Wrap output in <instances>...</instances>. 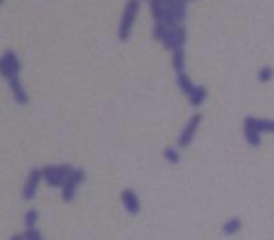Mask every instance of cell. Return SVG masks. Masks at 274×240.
<instances>
[{
	"instance_id": "6da1fadb",
	"label": "cell",
	"mask_w": 274,
	"mask_h": 240,
	"mask_svg": "<svg viewBox=\"0 0 274 240\" xmlns=\"http://www.w3.org/2000/svg\"><path fill=\"white\" fill-rule=\"evenodd\" d=\"M42 171V176L45 177V181L52 185V187H60L61 184L65 185V182L68 181V177L73 174V170L70 166L63 164V166H45Z\"/></svg>"
},
{
	"instance_id": "7a4b0ae2",
	"label": "cell",
	"mask_w": 274,
	"mask_h": 240,
	"mask_svg": "<svg viewBox=\"0 0 274 240\" xmlns=\"http://www.w3.org/2000/svg\"><path fill=\"white\" fill-rule=\"evenodd\" d=\"M40 177H42V171L40 170H33V171L29 173L28 179H26V184L23 187V192H21V195H23L25 200H33V198L36 197Z\"/></svg>"
},
{
	"instance_id": "3957f363",
	"label": "cell",
	"mask_w": 274,
	"mask_h": 240,
	"mask_svg": "<svg viewBox=\"0 0 274 240\" xmlns=\"http://www.w3.org/2000/svg\"><path fill=\"white\" fill-rule=\"evenodd\" d=\"M82 171L81 170H76L73 171V174L68 177V181L65 182V185H63V200L65 202H70L73 195H75V190H76V185L82 181Z\"/></svg>"
},
{
	"instance_id": "277c9868",
	"label": "cell",
	"mask_w": 274,
	"mask_h": 240,
	"mask_svg": "<svg viewBox=\"0 0 274 240\" xmlns=\"http://www.w3.org/2000/svg\"><path fill=\"white\" fill-rule=\"evenodd\" d=\"M8 86L10 89H12L13 92V97L16 100V103H19V105H28V93L25 90V87L21 86V81H19V76H15L13 79L8 81Z\"/></svg>"
},
{
	"instance_id": "5b68a950",
	"label": "cell",
	"mask_w": 274,
	"mask_h": 240,
	"mask_svg": "<svg viewBox=\"0 0 274 240\" xmlns=\"http://www.w3.org/2000/svg\"><path fill=\"white\" fill-rule=\"evenodd\" d=\"M0 75H2L7 81H10V79H13L15 76H18V71H15L4 58H0Z\"/></svg>"
},
{
	"instance_id": "8992f818",
	"label": "cell",
	"mask_w": 274,
	"mask_h": 240,
	"mask_svg": "<svg viewBox=\"0 0 274 240\" xmlns=\"http://www.w3.org/2000/svg\"><path fill=\"white\" fill-rule=\"evenodd\" d=\"M2 58H4L7 63L12 66L15 71H18V73L21 71V63H19V60H18V57H16V54H15L13 50H7Z\"/></svg>"
},
{
	"instance_id": "52a82bcc",
	"label": "cell",
	"mask_w": 274,
	"mask_h": 240,
	"mask_svg": "<svg viewBox=\"0 0 274 240\" xmlns=\"http://www.w3.org/2000/svg\"><path fill=\"white\" fill-rule=\"evenodd\" d=\"M39 219V213L36 210H29L26 214H25V224L28 229H34V224L37 223Z\"/></svg>"
},
{
	"instance_id": "ba28073f",
	"label": "cell",
	"mask_w": 274,
	"mask_h": 240,
	"mask_svg": "<svg viewBox=\"0 0 274 240\" xmlns=\"http://www.w3.org/2000/svg\"><path fill=\"white\" fill-rule=\"evenodd\" d=\"M12 240H23V235H15Z\"/></svg>"
},
{
	"instance_id": "9c48e42d",
	"label": "cell",
	"mask_w": 274,
	"mask_h": 240,
	"mask_svg": "<svg viewBox=\"0 0 274 240\" xmlns=\"http://www.w3.org/2000/svg\"><path fill=\"white\" fill-rule=\"evenodd\" d=\"M0 4H2V2H0Z\"/></svg>"
}]
</instances>
